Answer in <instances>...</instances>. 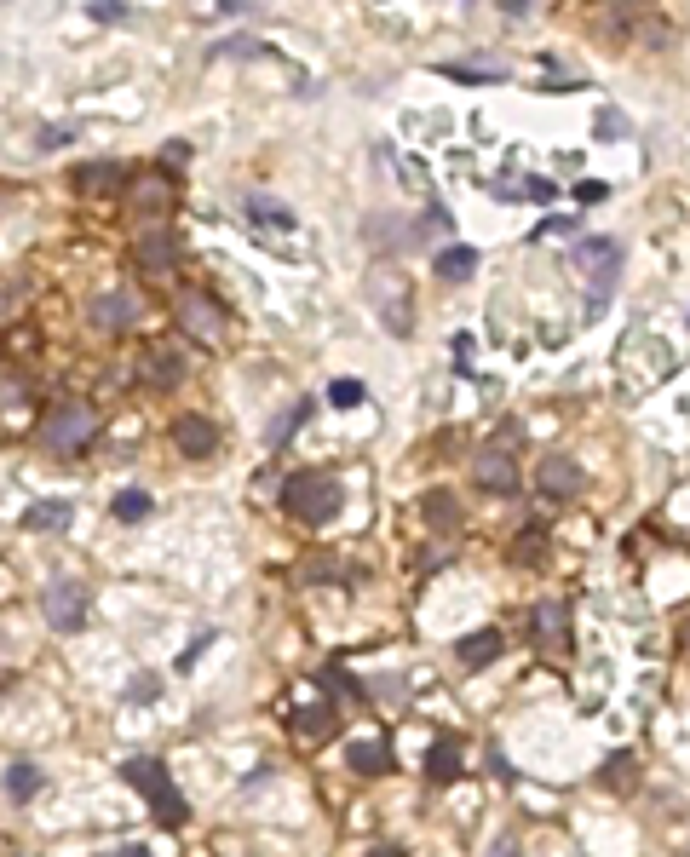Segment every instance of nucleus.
I'll return each instance as SVG.
<instances>
[{
    "label": "nucleus",
    "instance_id": "nucleus-34",
    "mask_svg": "<svg viewBox=\"0 0 690 857\" xmlns=\"http://www.w3.org/2000/svg\"><path fill=\"white\" fill-rule=\"evenodd\" d=\"M64 139H69V127H46V133H41V150H58Z\"/></svg>",
    "mask_w": 690,
    "mask_h": 857
},
{
    "label": "nucleus",
    "instance_id": "nucleus-6",
    "mask_svg": "<svg viewBox=\"0 0 690 857\" xmlns=\"http://www.w3.org/2000/svg\"><path fill=\"white\" fill-rule=\"evenodd\" d=\"M92 323L115 328V334L133 328L138 323V294L133 288H98V294H92Z\"/></svg>",
    "mask_w": 690,
    "mask_h": 857
},
{
    "label": "nucleus",
    "instance_id": "nucleus-3",
    "mask_svg": "<svg viewBox=\"0 0 690 857\" xmlns=\"http://www.w3.org/2000/svg\"><path fill=\"white\" fill-rule=\"evenodd\" d=\"M173 317H179V328L190 340H202V346H219V340H225V311L207 300L202 288H184L179 300H173Z\"/></svg>",
    "mask_w": 690,
    "mask_h": 857
},
{
    "label": "nucleus",
    "instance_id": "nucleus-23",
    "mask_svg": "<svg viewBox=\"0 0 690 857\" xmlns=\"http://www.w3.org/2000/svg\"><path fill=\"white\" fill-rule=\"evenodd\" d=\"M633 777H639V760H633V754H610V760H604V788L627 794V788H633Z\"/></svg>",
    "mask_w": 690,
    "mask_h": 857
},
{
    "label": "nucleus",
    "instance_id": "nucleus-32",
    "mask_svg": "<svg viewBox=\"0 0 690 857\" xmlns=\"http://www.w3.org/2000/svg\"><path fill=\"white\" fill-rule=\"evenodd\" d=\"M489 857H524V852H518V840H512V834H501V840L489 846Z\"/></svg>",
    "mask_w": 690,
    "mask_h": 857
},
{
    "label": "nucleus",
    "instance_id": "nucleus-5",
    "mask_svg": "<svg viewBox=\"0 0 690 857\" xmlns=\"http://www.w3.org/2000/svg\"><path fill=\"white\" fill-rule=\"evenodd\" d=\"M41 610L58 633H75V627L87 622V587H81V581H52L41 593Z\"/></svg>",
    "mask_w": 690,
    "mask_h": 857
},
{
    "label": "nucleus",
    "instance_id": "nucleus-36",
    "mask_svg": "<svg viewBox=\"0 0 690 857\" xmlns=\"http://www.w3.org/2000/svg\"><path fill=\"white\" fill-rule=\"evenodd\" d=\"M575 196H581V202H604V185H598V179H587V185L575 190Z\"/></svg>",
    "mask_w": 690,
    "mask_h": 857
},
{
    "label": "nucleus",
    "instance_id": "nucleus-30",
    "mask_svg": "<svg viewBox=\"0 0 690 857\" xmlns=\"http://www.w3.org/2000/svg\"><path fill=\"white\" fill-rule=\"evenodd\" d=\"M305 415H311V403H294V409H288V420L276 426V443H288V432H294V426H305Z\"/></svg>",
    "mask_w": 690,
    "mask_h": 857
},
{
    "label": "nucleus",
    "instance_id": "nucleus-12",
    "mask_svg": "<svg viewBox=\"0 0 690 857\" xmlns=\"http://www.w3.org/2000/svg\"><path fill=\"white\" fill-rule=\"evenodd\" d=\"M345 765H351L357 777H380V771H391V748L386 742H374V737H363V742L345 748Z\"/></svg>",
    "mask_w": 690,
    "mask_h": 857
},
{
    "label": "nucleus",
    "instance_id": "nucleus-11",
    "mask_svg": "<svg viewBox=\"0 0 690 857\" xmlns=\"http://www.w3.org/2000/svg\"><path fill=\"white\" fill-rule=\"evenodd\" d=\"M127 202H133L138 219H161V213L173 208V185H167V179H138V185L127 190Z\"/></svg>",
    "mask_w": 690,
    "mask_h": 857
},
{
    "label": "nucleus",
    "instance_id": "nucleus-21",
    "mask_svg": "<svg viewBox=\"0 0 690 857\" xmlns=\"http://www.w3.org/2000/svg\"><path fill=\"white\" fill-rule=\"evenodd\" d=\"M294 731L305 742H328L334 737V708H305V714L294 719Z\"/></svg>",
    "mask_w": 690,
    "mask_h": 857
},
{
    "label": "nucleus",
    "instance_id": "nucleus-17",
    "mask_svg": "<svg viewBox=\"0 0 690 857\" xmlns=\"http://www.w3.org/2000/svg\"><path fill=\"white\" fill-rule=\"evenodd\" d=\"M150 811H156L161 823H167V829H179L184 817H190V806H184V794L179 788H173V777H167V783H156L150 788Z\"/></svg>",
    "mask_w": 690,
    "mask_h": 857
},
{
    "label": "nucleus",
    "instance_id": "nucleus-37",
    "mask_svg": "<svg viewBox=\"0 0 690 857\" xmlns=\"http://www.w3.org/2000/svg\"><path fill=\"white\" fill-rule=\"evenodd\" d=\"M115 857H150V852H144V846H121Z\"/></svg>",
    "mask_w": 690,
    "mask_h": 857
},
{
    "label": "nucleus",
    "instance_id": "nucleus-35",
    "mask_svg": "<svg viewBox=\"0 0 690 857\" xmlns=\"http://www.w3.org/2000/svg\"><path fill=\"white\" fill-rule=\"evenodd\" d=\"M570 231H575L570 219H547V225H541V231H535V236H570Z\"/></svg>",
    "mask_w": 690,
    "mask_h": 857
},
{
    "label": "nucleus",
    "instance_id": "nucleus-25",
    "mask_svg": "<svg viewBox=\"0 0 690 857\" xmlns=\"http://www.w3.org/2000/svg\"><path fill=\"white\" fill-rule=\"evenodd\" d=\"M6 794H12V800H35V794H41V771L18 760L12 771H6Z\"/></svg>",
    "mask_w": 690,
    "mask_h": 857
},
{
    "label": "nucleus",
    "instance_id": "nucleus-19",
    "mask_svg": "<svg viewBox=\"0 0 690 857\" xmlns=\"http://www.w3.org/2000/svg\"><path fill=\"white\" fill-rule=\"evenodd\" d=\"M179 357H173V351H144V380H150V386H179Z\"/></svg>",
    "mask_w": 690,
    "mask_h": 857
},
{
    "label": "nucleus",
    "instance_id": "nucleus-15",
    "mask_svg": "<svg viewBox=\"0 0 690 857\" xmlns=\"http://www.w3.org/2000/svg\"><path fill=\"white\" fill-rule=\"evenodd\" d=\"M535 484L547 489V495H575V484H581V472H575V461H564V455H552V461L535 466Z\"/></svg>",
    "mask_w": 690,
    "mask_h": 857
},
{
    "label": "nucleus",
    "instance_id": "nucleus-9",
    "mask_svg": "<svg viewBox=\"0 0 690 857\" xmlns=\"http://www.w3.org/2000/svg\"><path fill=\"white\" fill-rule=\"evenodd\" d=\"M138 265H144V271H173V265H179V236L150 225V231L138 236Z\"/></svg>",
    "mask_w": 690,
    "mask_h": 857
},
{
    "label": "nucleus",
    "instance_id": "nucleus-10",
    "mask_svg": "<svg viewBox=\"0 0 690 857\" xmlns=\"http://www.w3.org/2000/svg\"><path fill=\"white\" fill-rule=\"evenodd\" d=\"M570 610H564V604L558 599H547V604H535V616H529V627H535V633H541V645L547 650H570Z\"/></svg>",
    "mask_w": 690,
    "mask_h": 857
},
{
    "label": "nucleus",
    "instance_id": "nucleus-33",
    "mask_svg": "<svg viewBox=\"0 0 690 857\" xmlns=\"http://www.w3.org/2000/svg\"><path fill=\"white\" fill-rule=\"evenodd\" d=\"M598 133H627V121H621L616 110H604V116H598Z\"/></svg>",
    "mask_w": 690,
    "mask_h": 857
},
{
    "label": "nucleus",
    "instance_id": "nucleus-26",
    "mask_svg": "<svg viewBox=\"0 0 690 857\" xmlns=\"http://www.w3.org/2000/svg\"><path fill=\"white\" fill-rule=\"evenodd\" d=\"M110 512L121 518V524H138V518H150V495H144V489H121V495L110 501Z\"/></svg>",
    "mask_w": 690,
    "mask_h": 857
},
{
    "label": "nucleus",
    "instance_id": "nucleus-31",
    "mask_svg": "<svg viewBox=\"0 0 690 857\" xmlns=\"http://www.w3.org/2000/svg\"><path fill=\"white\" fill-rule=\"evenodd\" d=\"M524 196H535V202H552V196H558V185H547V179H529Z\"/></svg>",
    "mask_w": 690,
    "mask_h": 857
},
{
    "label": "nucleus",
    "instance_id": "nucleus-16",
    "mask_svg": "<svg viewBox=\"0 0 690 857\" xmlns=\"http://www.w3.org/2000/svg\"><path fill=\"white\" fill-rule=\"evenodd\" d=\"M426 777H432L437 788L455 783L460 777V737H437V748L426 754Z\"/></svg>",
    "mask_w": 690,
    "mask_h": 857
},
{
    "label": "nucleus",
    "instance_id": "nucleus-2",
    "mask_svg": "<svg viewBox=\"0 0 690 857\" xmlns=\"http://www.w3.org/2000/svg\"><path fill=\"white\" fill-rule=\"evenodd\" d=\"M92 438H98V415H92L87 403H58V409H46V420H41L46 455H81Z\"/></svg>",
    "mask_w": 690,
    "mask_h": 857
},
{
    "label": "nucleus",
    "instance_id": "nucleus-14",
    "mask_svg": "<svg viewBox=\"0 0 690 857\" xmlns=\"http://www.w3.org/2000/svg\"><path fill=\"white\" fill-rule=\"evenodd\" d=\"M69 518H75V507H69V501H35V507L23 512V530L52 535V530H69Z\"/></svg>",
    "mask_w": 690,
    "mask_h": 857
},
{
    "label": "nucleus",
    "instance_id": "nucleus-28",
    "mask_svg": "<svg viewBox=\"0 0 690 857\" xmlns=\"http://www.w3.org/2000/svg\"><path fill=\"white\" fill-rule=\"evenodd\" d=\"M420 507H426V518H432V524H443V530L455 524V495H449V489H437V495H426Z\"/></svg>",
    "mask_w": 690,
    "mask_h": 857
},
{
    "label": "nucleus",
    "instance_id": "nucleus-7",
    "mask_svg": "<svg viewBox=\"0 0 690 857\" xmlns=\"http://www.w3.org/2000/svg\"><path fill=\"white\" fill-rule=\"evenodd\" d=\"M213 443H219V432H213V420L207 415H179L173 420V449H179L184 461H207Z\"/></svg>",
    "mask_w": 690,
    "mask_h": 857
},
{
    "label": "nucleus",
    "instance_id": "nucleus-18",
    "mask_svg": "<svg viewBox=\"0 0 690 857\" xmlns=\"http://www.w3.org/2000/svg\"><path fill=\"white\" fill-rule=\"evenodd\" d=\"M248 219L253 225H265V231H294V213L271 202V196H248Z\"/></svg>",
    "mask_w": 690,
    "mask_h": 857
},
{
    "label": "nucleus",
    "instance_id": "nucleus-38",
    "mask_svg": "<svg viewBox=\"0 0 690 857\" xmlns=\"http://www.w3.org/2000/svg\"><path fill=\"white\" fill-rule=\"evenodd\" d=\"M368 857H403V852H397V846H374Z\"/></svg>",
    "mask_w": 690,
    "mask_h": 857
},
{
    "label": "nucleus",
    "instance_id": "nucleus-13",
    "mask_svg": "<svg viewBox=\"0 0 690 857\" xmlns=\"http://www.w3.org/2000/svg\"><path fill=\"white\" fill-rule=\"evenodd\" d=\"M501 633H495V627H478V633H466V639H460V662H466V668H489V662H495V656H501Z\"/></svg>",
    "mask_w": 690,
    "mask_h": 857
},
{
    "label": "nucleus",
    "instance_id": "nucleus-29",
    "mask_svg": "<svg viewBox=\"0 0 690 857\" xmlns=\"http://www.w3.org/2000/svg\"><path fill=\"white\" fill-rule=\"evenodd\" d=\"M328 397H334L340 409H357V403H363V380H334V386H328Z\"/></svg>",
    "mask_w": 690,
    "mask_h": 857
},
{
    "label": "nucleus",
    "instance_id": "nucleus-8",
    "mask_svg": "<svg viewBox=\"0 0 690 857\" xmlns=\"http://www.w3.org/2000/svg\"><path fill=\"white\" fill-rule=\"evenodd\" d=\"M472 478H478V489H489V495H512V489H518V466L506 461L501 449H483L478 461H472Z\"/></svg>",
    "mask_w": 690,
    "mask_h": 857
},
{
    "label": "nucleus",
    "instance_id": "nucleus-22",
    "mask_svg": "<svg viewBox=\"0 0 690 857\" xmlns=\"http://www.w3.org/2000/svg\"><path fill=\"white\" fill-rule=\"evenodd\" d=\"M75 185L81 190H115L121 185V167L115 162H87V167H75Z\"/></svg>",
    "mask_w": 690,
    "mask_h": 857
},
{
    "label": "nucleus",
    "instance_id": "nucleus-20",
    "mask_svg": "<svg viewBox=\"0 0 690 857\" xmlns=\"http://www.w3.org/2000/svg\"><path fill=\"white\" fill-rule=\"evenodd\" d=\"M472 271H478V254H472V248H443V254H437V277L443 282H466Z\"/></svg>",
    "mask_w": 690,
    "mask_h": 857
},
{
    "label": "nucleus",
    "instance_id": "nucleus-24",
    "mask_svg": "<svg viewBox=\"0 0 690 857\" xmlns=\"http://www.w3.org/2000/svg\"><path fill=\"white\" fill-rule=\"evenodd\" d=\"M121 777L138 788V794H150L156 783H167V771H161V760H127L121 765Z\"/></svg>",
    "mask_w": 690,
    "mask_h": 857
},
{
    "label": "nucleus",
    "instance_id": "nucleus-27",
    "mask_svg": "<svg viewBox=\"0 0 690 857\" xmlns=\"http://www.w3.org/2000/svg\"><path fill=\"white\" fill-rule=\"evenodd\" d=\"M541 553H547V535L541 530H524L512 541V558H518V564H541Z\"/></svg>",
    "mask_w": 690,
    "mask_h": 857
},
{
    "label": "nucleus",
    "instance_id": "nucleus-4",
    "mask_svg": "<svg viewBox=\"0 0 690 857\" xmlns=\"http://www.w3.org/2000/svg\"><path fill=\"white\" fill-rule=\"evenodd\" d=\"M575 265L593 271V305H604V294H610V282H616V271H621V242H610V236H581V242H575Z\"/></svg>",
    "mask_w": 690,
    "mask_h": 857
},
{
    "label": "nucleus",
    "instance_id": "nucleus-1",
    "mask_svg": "<svg viewBox=\"0 0 690 857\" xmlns=\"http://www.w3.org/2000/svg\"><path fill=\"white\" fill-rule=\"evenodd\" d=\"M282 512L299 524H328L340 512V478L334 472H299L282 484Z\"/></svg>",
    "mask_w": 690,
    "mask_h": 857
},
{
    "label": "nucleus",
    "instance_id": "nucleus-39",
    "mask_svg": "<svg viewBox=\"0 0 690 857\" xmlns=\"http://www.w3.org/2000/svg\"><path fill=\"white\" fill-rule=\"evenodd\" d=\"M685 645H690V622H685Z\"/></svg>",
    "mask_w": 690,
    "mask_h": 857
}]
</instances>
